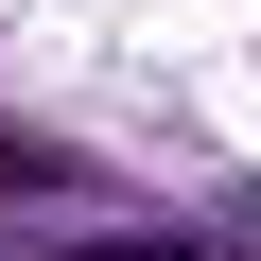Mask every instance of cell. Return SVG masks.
<instances>
[{"instance_id": "1", "label": "cell", "mask_w": 261, "mask_h": 261, "mask_svg": "<svg viewBox=\"0 0 261 261\" xmlns=\"http://www.w3.org/2000/svg\"><path fill=\"white\" fill-rule=\"evenodd\" d=\"M0 192H35V209H87V157H53V140H18V122H0Z\"/></svg>"}, {"instance_id": "2", "label": "cell", "mask_w": 261, "mask_h": 261, "mask_svg": "<svg viewBox=\"0 0 261 261\" xmlns=\"http://www.w3.org/2000/svg\"><path fill=\"white\" fill-rule=\"evenodd\" d=\"M70 261H226V244H192V226H87Z\"/></svg>"}]
</instances>
